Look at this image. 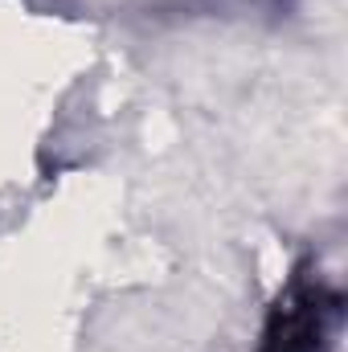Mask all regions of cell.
<instances>
[{
    "label": "cell",
    "mask_w": 348,
    "mask_h": 352,
    "mask_svg": "<svg viewBox=\"0 0 348 352\" xmlns=\"http://www.w3.org/2000/svg\"><path fill=\"white\" fill-rule=\"evenodd\" d=\"M336 324V299L320 283H295L274 307L262 352H328Z\"/></svg>",
    "instance_id": "6da1fadb"
}]
</instances>
